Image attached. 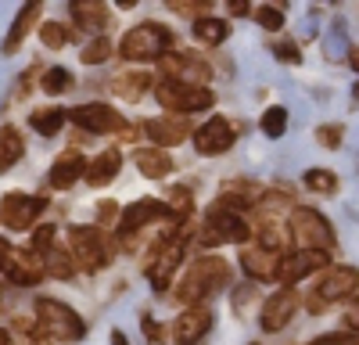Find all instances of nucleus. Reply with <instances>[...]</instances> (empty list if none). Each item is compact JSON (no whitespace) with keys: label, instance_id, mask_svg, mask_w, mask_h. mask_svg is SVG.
<instances>
[{"label":"nucleus","instance_id":"f257e3e1","mask_svg":"<svg viewBox=\"0 0 359 345\" xmlns=\"http://www.w3.org/2000/svg\"><path fill=\"white\" fill-rule=\"evenodd\" d=\"M233 280V270L223 255H198L187 266V273L180 277V284L172 288V299L180 306H201V299L223 292V288Z\"/></svg>","mask_w":359,"mask_h":345},{"label":"nucleus","instance_id":"f03ea898","mask_svg":"<svg viewBox=\"0 0 359 345\" xmlns=\"http://www.w3.org/2000/svg\"><path fill=\"white\" fill-rule=\"evenodd\" d=\"M176 36L172 29L162 25V22H140L133 25L130 33L123 36L118 43V54L126 58V62H158V58H169Z\"/></svg>","mask_w":359,"mask_h":345},{"label":"nucleus","instance_id":"7ed1b4c3","mask_svg":"<svg viewBox=\"0 0 359 345\" xmlns=\"http://www.w3.org/2000/svg\"><path fill=\"white\" fill-rule=\"evenodd\" d=\"M187 241H191V223H184V226H172L169 234H165V238L151 248V255H147L144 270H147V277H151L155 292H165V288H169L172 270L180 266V259H184Z\"/></svg>","mask_w":359,"mask_h":345},{"label":"nucleus","instance_id":"20e7f679","mask_svg":"<svg viewBox=\"0 0 359 345\" xmlns=\"http://www.w3.org/2000/svg\"><path fill=\"white\" fill-rule=\"evenodd\" d=\"M248 234L252 226L241 212L223 209L219 201L208 205L205 223H201V245H248Z\"/></svg>","mask_w":359,"mask_h":345},{"label":"nucleus","instance_id":"39448f33","mask_svg":"<svg viewBox=\"0 0 359 345\" xmlns=\"http://www.w3.org/2000/svg\"><path fill=\"white\" fill-rule=\"evenodd\" d=\"M36 324L50 341H79L86 334V324L79 320V313L57 299H36Z\"/></svg>","mask_w":359,"mask_h":345},{"label":"nucleus","instance_id":"423d86ee","mask_svg":"<svg viewBox=\"0 0 359 345\" xmlns=\"http://www.w3.org/2000/svg\"><path fill=\"white\" fill-rule=\"evenodd\" d=\"M155 97L162 108H169L172 115H191V111H205L216 104V94L208 86H194V83H180V79H162L155 86Z\"/></svg>","mask_w":359,"mask_h":345},{"label":"nucleus","instance_id":"0eeeda50","mask_svg":"<svg viewBox=\"0 0 359 345\" xmlns=\"http://www.w3.org/2000/svg\"><path fill=\"white\" fill-rule=\"evenodd\" d=\"M355 292H359V270L355 266H331L323 273V280L316 284V292L306 299V306H309V313H323L334 302L355 299Z\"/></svg>","mask_w":359,"mask_h":345},{"label":"nucleus","instance_id":"6e6552de","mask_svg":"<svg viewBox=\"0 0 359 345\" xmlns=\"http://www.w3.org/2000/svg\"><path fill=\"white\" fill-rule=\"evenodd\" d=\"M69 248H72V263L86 273H97L108 266L111 248L108 238L101 234V226H72L69 230Z\"/></svg>","mask_w":359,"mask_h":345},{"label":"nucleus","instance_id":"1a4fd4ad","mask_svg":"<svg viewBox=\"0 0 359 345\" xmlns=\"http://www.w3.org/2000/svg\"><path fill=\"white\" fill-rule=\"evenodd\" d=\"M291 238H298L306 248L331 252V248H334V226L327 223L316 209L294 205V209H291Z\"/></svg>","mask_w":359,"mask_h":345},{"label":"nucleus","instance_id":"9d476101","mask_svg":"<svg viewBox=\"0 0 359 345\" xmlns=\"http://www.w3.org/2000/svg\"><path fill=\"white\" fill-rule=\"evenodd\" d=\"M47 209V201L43 198H36V194H22V191H11V194H4L0 198V223L4 226H11V230H29L36 219H40V212Z\"/></svg>","mask_w":359,"mask_h":345},{"label":"nucleus","instance_id":"9b49d317","mask_svg":"<svg viewBox=\"0 0 359 345\" xmlns=\"http://www.w3.org/2000/svg\"><path fill=\"white\" fill-rule=\"evenodd\" d=\"M298 306H302V295H298L294 288H280V292H273L262 302V313H259L262 331H269V334L284 331L291 324V316L298 313Z\"/></svg>","mask_w":359,"mask_h":345},{"label":"nucleus","instance_id":"f8f14e48","mask_svg":"<svg viewBox=\"0 0 359 345\" xmlns=\"http://www.w3.org/2000/svg\"><path fill=\"white\" fill-rule=\"evenodd\" d=\"M69 119L86 130V133H118L126 123H123V115H118L111 104H101V101H90V104H79L69 111Z\"/></svg>","mask_w":359,"mask_h":345},{"label":"nucleus","instance_id":"ddd939ff","mask_svg":"<svg viewBox=\"0 0 359 345\" xmlns=\"http://www.w3.org/2000/svg\"><path fill=\"white\" fill-rule=\"evenodd\" d=\"M4 270L11 277V284L18 288H36L43 277H47V266H43V255L29 252V248H11V255L4 259Z\"/></svg>","mask_w":359,"mask_h":345},{"label":"nucleus","instance_id":"4468645a","mask_svg":"<svg viewBox=\"0 0 359 345\" xmlns=\"http://www.w3.org/2000/svg\"><path fill=\"white\" fill-rule=\"evenodd\" d=\"M165 216H172V209H169V205H162L158 198H140V201H133V205H126V209H123V216H118V234H123V238L130 241L140 226L158 223V219H165Z\"/></svg>","mask_w":359,"mask_h":345},{"label":"nucleus","instance_id":"2eb2a0df","mask_svg":"<svg viewBox=\"0 0 359 345\" xmlns=\"http://www.w3.org/2000/svg\"><path fill=\"white\" fill-rule=\"evenodd\" d=\"M327 252H316V248H302V252H287V259L280 263V280L284 288H294L302 277H313L320 270H327Z\"/></svg>","mask_w":359,"mask_h":345},{"label":"nucleus","instance_id":"dca6fc26","mask_svg":"<svg viewBox=\"0 0 359 345\" xmlns=\"http://www.w3.org/2000/svg\"><path fill=\"white\" fill-rule=\"evenodd\" d=\"M233 140H237V130L230 126V119L216 115V119L201 123V130L194 133V148H198L201 155H223V151L233 148Z\"/></svg>","mask_w":359,"mask_h":345},{"label":"nucleus","instance_id":"f3484780","mask_svg":"<svg viewBox=\"0 0 359 345\" xmlns=\"http://www.w3.org/2000/svg\"><path fill=\"white\" fill-rule=\"evenodd\" d=\"M140 130H144V137H151L155 148L165 151V148H176V144L191 133V123L184 115H158V119H147Z\"/></svg>","mask_w":359,"mask_h":345},{"label":"nucleus","instance_id":"a211bd4d","mask_svg":"<svg viewBox=\"0 0 359 345\" xmlns=\"http://www.w3.org/2000/svg\"><path fill=\"white\" fill-rule=\"evenodd\" d=\"M208 327H212V309L208 306H191L180 313V320H172V341L176 345H194Z\"/></svg>","mask_w":359,"mask_h":345},{"label":"nucleus","instance_id":"6ab92c4d","mask_svg":"<svg viewBox=\"0 0 359 345\" xmlns=\"http://www.w3.org/2000/svg\"><path fill=\"white\" fill-rule=\"evenodd\" d=\"M280 263H284L280 255L266 252V248H259V245H245V248H241V270H245L252 280H277V277H280Z\"/></svg>","mask_w":359,"mask_h":345},{"label":"nucleus","instance_id":"aec40b11","mask_svg":"<svg viewBox=\"0 0 359 345\" xmlns=\"http://www.w3.org/2000/svg\"><path fill=\"white\" fill-rule=\"evenodd\" d=\"M162 72H165V79H180V83H194V86H201L208 76H212V69H208L201 58H194V54H169L165 62H162Z\"/></svg>","mask_w":359,"mask_h":345},{"label":"nucleus","instance_id":"412c9836","mask_svg":"<svg viewBox=\"0 0 359 345\" xmlns=\"http://www.w3.org/2000/svg\"><path fill=\"white\" fill-rule=\"evenodd\" d=\"M79 177H86V158H83V151L69 148L62 158H57V162L50 165V172H47V184H50L54 191H65V187H72Z\"/></svg>","mask_w":359,"mask_h":345},{"label":"nucleus","instance_id":"4be33fe9","mask_svg":"<svg viewBox=\"0 0 359 345\" xmlns=\"http://www.w3.org/2000/svg\"><path fill=\"white\" fill-rule=\"evenodd\" d=\"M216 201H219L223 209H230V212H245V209H252V205H259V201H262V187L252 184V180H226L223 184V194Z\"/></svg>","mask_w":359,"mask_h":345},{"label":"nucleus","instance_id":"5701e85b","mask_svg":"<svg viewBox=\"0 0 359 345\" xmlns=\"http://www.w3.org/2000/svg\"><path fill=\"white\" fill-rule=\"evenodd\" d=\"M118 169H123V155H118V148H108L97 158L86 162V184L90 187H104V184H111L118 177Z\"/></svg>","mask_w":359,"mask_h":345},{"label":"nucleus","instance_id":"b1692460","mask_svg":"<svg viewBox=\"0 0 359 345\" xmlns=\"http://www.w3.org/2000/svg\"><path fill=\"white\" fill-rule=\"evenodd\" d=\"M69 15H72V22L83 29V33H97L101 36V29L108 25V8L97 4V0H76V4H69Z\"/></svg>","mask_w":359,"mask_h":345},{"label":"nucleus","instance_id":"393cba45","mask_svg":"<svg viewBox=\"0 0 359 345\" xmlns=\"http://www.w3.org/2000/svg\"><path fill=\"white\" fill-rule=\"evenodd\" d=\"M133 162L140 169V177H147V180H162L172 172V155L162 151V148H137Z\"/></svg>","mask_w":359,"mask_h":345},{"label":"nucleus","instance_id":"a878e982","mask_svg":"<svg viewBox=\"0 0 359 345\" xmlns=\"http://www.w3.org/2000/svg\"><path fill=\"white\" fill-rule=\"evenodd\" d=\"M40 11H43V4H25L18 15H15V22H11V33H8V40H4V54H15L18 47H22V40L29 36V29H33L36 22H40Z\"/></svg>","mask_w":359,"mask_h":345},{"label":"nucleus","instance_id":"bb28decb","mask_svg":"<svg viewBox=\"0 0 359 345\" xmlns=\"http://www.w3.org/2000/svg\"><path fill=\"white\" fill-rule=\"evenodd\" d=\"M255 245L266 248V252H273V255H280V259H287L291 234H287V226H284V223H259V230H255Z\"/></svg>","mask_w":359,"mask_h":345},{"label":"nucleus","instance_id":"cd10ccee","mask_svg":"<svg viewBox=\"0 0 359 345\" xmlns=\"http://www.w3.org/2000/svg\"><path fill=\"white\" fill-rule=\"evenodd\" d=\"M111 86H115V94L123 97V101H140L144 90H151V86H155V79H151V72H147V69H137V72L115 76Z\"/></svg>","mask_w":359,"mask_h":345},{"label":"nucleus","instance_id":"c85d7f7f","mask_svg":"<svg viewBox=\"0 0 359 345\" xmlns=\"http://www.w3.org/2000/svg\"><path fill=\"white\" fill-rule=\"evenodd\" d=\"M25 155V140L15 126H0V172H8Z\"/></svg>","mask_w":359,"mask_h":345},{"label":"nucleus","instance_id":"c756f323","mask_svg":"<svg viewBox=\"0 0 359 345\" xmlns=\"http://www.w3.org/2000/svg\"><path fill=\"white\" fill-rule=\"evenodd\" d=\"M65 119H69V111H62V108H36L33 115H29V126H33L40 137H54L65 126Z\"/></svg>","mask_w":359,"mask_h":345},{"label":"nucleus","instance_id":"7c9ffc66","mask_svg":"<svg viewBox=\"0 0 359 345\" xmlns=\"http://www.w3.org/2000/svg\"><path fill=\"white\" fill-rule=\"evenodd\" d=\"M226 33H230V25L223 22V18H198L194 22V36H198V43H208V47H219L223 40H226Z\"/></svg>","mask_w":359,"mask_h":345},{"label":"nucleus","instance_id":"2f4dec72","mask_svg":"<svg viewBox=\"0 0 359 345\" xmlns=\"http://www.w3.org/2000/svg\"><path fill=\"white\" fill-rule=\"evenodd\" d=\"M43 266H47V273L50 277H57V280H69L72 273H76V263H72V252H65V248H50L47 255H43Z\"/></svg>","mask_w":359,"mask_h":345},{"label":"nucleus","instance_id":"473e14b6","mask_svg":"<svg viewBox=\"0 0 359 345\" xmlns=\"http://www.w3.org/2000/svg\"><path fill=\"white\" fill-rule=\"evenodd\" d=\"M259 126H262V133L266 137H284V130H287V108H280V104H269L266 111H262V119H259Z\"/></svg>","mask_w":359,"mask_h":345},{"label":"nucleus","instance_id":"72a5a7b5","mask_svg":"<svg viewBox=\"0 0 359 345\" xmlns=\"http://www.w3.org/2000/svg\"><path fill=\"white\" fill-rule=\"evenodd\" d=\"M302 184H306L313 194H334V191H338V177H334L331 169H306Z\"/></svg>","mask_w":359,"mask_h":345},{"label":"nucleus","instance_id":"f704fd0d","mask_svg":"<svg viewBox=\"0 0 359 345\" xmlns=\"http://www.w3.org/2000/svg\"><path fill=\"white\" fill-rule=\"evenodd\" d=\"M108 58H111V40H108V36H94V40L83 47L79 62H86V65H101V62H108Z\"/></svg>","mask_w":359,"mask_h":345},{"label":"nucleus","instance_id":"c9c22d12","mask_svg":"<svg viewBox=\"0 0 359 345\" xmlns=\"http://www.w3.org/2000/svg\"><path fill=\"white\" fill-rule=\"evenodd\" d=\"M43 90L54 94V97L57 94H69L72 90V72L69 69H47L43 72Z\"/></svg>","mask_w":359,"mask_h":345},{"label":"nucleus","instance_id":"e433bc0d","mask_svg":"<svg viewBox=\"0 0 359 345\" xmlns=\"http://www.w3.org/2000/svg\"><path fill=\"white\" fill-rule=\"evenodd\" d=\"M40 40H43V47L57 50V47L69 43V29H65L62 22H43V25H40Z\"/></svg>","mask_w":359,"mask_h":345},{"label":"nucleus","instance_id":"4c0bfd02","mask_svg":"<svg viewBox=\"0 0 359 345\" xmlns=\"http://www.w3.org/2000/svg\"><path fill=\"white\" fill-rule=\"evenodd\" d=\"M255 18H259V25L266 29V33H280V29H284V11H280V8H269V4H259Z\"/></svg>","mask_w":359,"mask_h":345},{"label":"nucleus","instance_id":"58836bf2","mask_svg":"<svg viewBox=\"0 0 359 345\" xmlns=\"http://www.w3.org/2000/svg\"><path fill=\"white\" fill-rule=\"evenodd\" d=\"M54 234L57 230L54 226H36V234H33V241H29V252H36V255H47L57 241H54Z\"/></svg>","mask_w":359,"mask_h":345},{"label":"nucleus","instance_id":"ea45409f","mask_svg":"<svg viewBox=\"0 0 359 345\" xmlns=\"http://www.w3.org/2000/svg\"><path fill=\"white\" fill-rule=\"evenodd\" d=\"M169 201H172V216H191V205H194V198H191V191L187 187H172V194H169Z\"/></svg>","mask_w":359,"mask_h":345},{"label":"nucleus","instance_id":"a19ab883","mask_svg":"<svg viewBox=\"0 0 359 345\" xmlns=\"http://www.w3.org/2000/svg\"><path fill=\"white\" fill-rule=\"evenodd\" d=\"M341 137H345V126L341 123H331V126H320L316 130V140L323 144V148H338Z\"/></svg>","mask_w":359,"mask_h":345},{"label":"nucleus","instance_id":"79ce46f5","mask_svg":"<svg viewBox=\"0 0 359 345\" xmlns=\"http://www.w3.org/2000/svg\"><path fill=\"white\" fill-rule=\"evenodd\" d=\"M341 324H345V334L359 338V299H348V302H345V313H341Z\"/></svg>","mask_w":359,"mask_h":345},{"label":"nucleus","instance_id":"37998d69","mask_svg":"<svg viewBox=\"0 0 359 345\" xmlns=\"http://www.w3.org/2000/svg\"><path fill=\"white\" fill-rule=\"evenodd\" d=\"M176 15H191L194 22L198 18H205V8H208V0H201V4H198V0H172V4H169Z\"/></svg>","mask_w":359,"mask_h":345},{"label":"nucleus","instance_id":"c03bdc74","mask_svg":"<svg viewBox=\"0 0 359 345\" xmlns=\"http://www.w3.org/2000/svg\"><path fill=\"white\" fill-rule=\"evenodd\" d=\"M118 216H123V212H118V205H115V201H97V223L101 226H118Z\"/></svg>","mask_w":359,"mask_h":345},{"label":"nucleus","instance_id":"a18cd8bd","mask_svg":"<svg viewBox=\"0 0 359 345\" xmlns=\"http://www.w3.org/2000/svg\"><path fill=\"white\" fill-rule=\"evenodd\" d=\"M309 345H359V338H352V334L338 331V334H320V338H313Z\"/></svg>","mask_w":359,"mask_h":345},{"label":"nucleus","instance_id":"49530a36","mask_svg":"<svg viewBox=\"0 0 359 345\" xmlns=\"http://www.w3.org/2000/svg\"><path fill=\"white\" fill-rule=\"evenodd\" d=\"M273 54L280 58V62H287V65H294L298 58H302V54H298V47H294V43H273Z\"/></svg>","mask_w":359,"mask_h":345},{"label":"nucleus","instance_id":"de8ad7c7","mask_svg":"<svg viewBox=\"0 0 359 345\" xmlns=\"http://www.w3.org/2000/svg\"><path fill=\"white\" fill-rule=\"evenodd\" d=\"M140 327H144V334H147V341H155V345H162L165 341V334H162V327L151 320V316H144L140 320Z\"/></svg>","mask_w":359,"mask_h":345},{"label":"nucleus","instance_id":"09e8293b","mask_svg":"<svg viewBox=\"0 0 359 345\" xmlns=\"http://www.w3.org/2000/svg\"><path fill=\"white\" fill-rule=\"evenodd\" d=\"M230 15H248V0H230Z\"/></svg>","mask_w":359,"mask_h":345},{"label":"nucleus","instance_id":"8fccbe9b","mask_svg":"<svg viewBox=\"0 0 359 345\" xmlns=\"http://www.w3.org/2000/svg\"><path fill=\"white\" fill-rule=\"evenodd\" d=\"M111 345H126V334L123 331H111Z\"/></svg>","mask_w":359,"mask_h":345},{"label":"nucleus","instance_id":"3c124183","mask_svg":"<svg viewBox=\"0 0 359 345\" xmlns=\"http://www.w3.org/2000/svg\"><path fill=\"white\" fill-rule=\"evenodd\" d=\"M348 58H352V69L359 72V47H352V50H348Z\"/></svg>","mask_w":359,"mask_h":345},{"label":"nucleus","instance_id":"603ef678","mask_svg":"<svg viewBox=\"0 0 359 345\" xmlns=\"http://www.w3.org/2000/svg\"><path fill=\"white\" fill-rule=\"evenodd\" d=\"M0 345H15V341H11V334H8L4 327H0Z\"/></svg>","mask_w":359,"mask_h":345},{"label":"nucleus","instance_id":"864d4df0","mask_svg":"<svg viewBox=\"0 0 359 345\" xmlns=\"http://www.w3.org/2000/svg\"><path fill=\"white\" fill-rule=\"evenodd\" d=\"M352 90H355V101H359V83H355V86H352Z\"/></svg>","mask_w":359,"mask_h":345}]
</instances>
